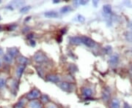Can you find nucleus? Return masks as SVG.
I'll use <instances>...</instances> for the list:
<instances>
[{"instance_id":"nucleus-1","label":"nucleus","mask_w":132,"mask_h":108,"mask_svg":"<svg viewBox=\"0 0 132 108\" xmlns=\"http://www.w3.org/2000/svg\"><path fill=\"white\" fill-rule=\"evenodd\" d=\"M81 43H83L87 47L92 48V47H95V42L94 40L88 37L82 36V37H81Z\"/></svg>"},{"instance_id":"nucleus-2","label":"nucleus","mask_w":132,"mask_h":108,"mask_svg":"<svg viewBox=\"0 0 132 108\" xmlns=\"http://www.w3.org/2000/svg\"><path fill=\"white\" fill-rule=\"evenodd\" d=\"M40 96V91L36 89H32L30 92H29L28 94L27 95V98L29 100H35V99H38V97Z\"/></svg>"},{"instance_id":"nucleus-3","label":"nucleus","mask_w":132,"mask_h":108,"mask_svg":"<svg viewBox=\"0 0 132 108\" xmlns=\"http://www.w3.org/2000/svg\"><path fill=\"white\" fill-rule=\"evenodd\" d=\"M57 85L63 91H71V90L73 89V85L70 83H68V82H60L57 83Z\"/></svg>"},{"instance_id":"nucleus-4","label":"nucleus","mask_w":132,"mask_h":108,"mask_svg":"<svg viewBox=\"0 0 132 108\" xmlns=\"http://www.w3.org/2000/svg\"><path fill=\"white\" fill-rule=\"evenodd\" d=\"M46 80L48 81V82H52V83H58L60 81V77L57 75H48L46 77Z\"/></svg>"},{"instance_id":"nucleus-5","label":"nucleus","mask_w":132,"mask_h":108,"mask_svg":"<svg viewBox=\"0 0 132 108\" xmlns=\"http://www.w3.org/2000/svg\"><path fill=\"white\" fill-rule=\"evenodd\" d=\"M46 56L43 53H42L41 52H38L34 56L35 61H36V62H38V63H41V62H43L44 61H46Z\"/></svg>"},{"instance_id":"nucleus-6","label":"nucleus","mask_w":132,"mask_h":108,"mask_svg":"<svg viewBox=\"0 0 132 108\" xmlns=\"http://www.w3.org/2000/svg\"><path fill=\"white\" fill-rule=\"evenodd\" d=\"M28 106L29 108H42V104H41V102L35 99V100L29 101Z\"/></svg>"},{"instance_id":"nucleus-7","label":"nucleus","mask_w":132,"mask_h":108,"mask_svg":"<svg viewBox=\"0 0 132 108\" xmlns=\"http://www.w3.org/2000/svg\"><path fill=\"white\" fill-rule=\"evenodd\" d=\"M81 94H82V96H84L86 99V98H90L92 96L93 92H92V90L90 89V88L85 87V88L81 89Z\"/></svg>"},{"instance_id":"nucleus-8","label":"nucleus","mask_w":132,"mask_h":108,"mask_svg":"<svg viewBox=\"0 0 132 108\" xmlns=\"http://www.w3.org/2000/svg\"><path fill=\"white\" fill-rule=\"evenodd\" d=\"M118 61H119V56L118 55H113L110 57V59H109V63L112 66H116L118 64Z\"/></svg>"},{"instance_id":"nucleus-9","label":"nucleus","mask_w":132,"mask_h":108,"mask_svg":"<svg viewBox=\"0 0 132 108\" xmlns=\"http://www.w3.org/2000/svg\"><path fill=\"white\" fill-rule=\"evenodd\" d=\"M44 15L46 17V18H56L59 16V15L57 13L54 12V11H49V12H46L44 13Z\"/></svg>"},{"instance_id":"nucleus-10","label":"nucleus","mask_w":132,"mask_h":108,"mask_svg":"<svg viewBox=\"0 0 132 108\" xmlns=\"http://www.w3.org/2000/svg\"><path fill=\"white\" fill-rule=\"evenodd\" d=\"M110 108H120V103L118 99H113L110 102Z\"/></svg>"},{"instance_id":"nucleus-11","label":"nucleus","mask_w":132,"mask_h":108,"mask_svg":"<svg viewBox=\"0 0 132 108\" xmlns=\"http://www.w3.org/2000/svg\"><path fill=\"white\" fill-rule=\"evenodd\" d=\"M24 70H25V65H20V66H18V68L16 70V75L18 76V77H21Z\"/></svg>"},{"instance_id":"nucleus-12","label":"nucleus","mask_w":132,"mask_h":108,"mask_svg":"<svg viewBox=\"0 0 132 108\" xmlns=\"http://www.w3.org/2000/svg\"><path fill=\"white\" fill-rule=\"evenodd\" d=\"M70 40L72 44L74 45H79L81 43V37H71Z\"/></svg>"},{"instance_id":"nucleus-13","label":"nucleus","mask_w":132,"mask_h":108,"mask_svg":"<svg viewBox=\"0 0 132 108\" xmlns=\"http://www.w3.org/2000/svg\"><path fill=\"white\" fill-rule=\"evenodd\" d=\"M17 61H18V62H19L21 65H25V64L27 63L28 60H27V58H25V57L19 56L17 58Z\"/></svg>"},{"instance_id":"nucleus-14","label":"nucleus","mask_w":132,"mask_h":108,"mask_svg":"<svg viewBox=\"0 0 132 108\" xmlns=\"http://www.w3.org/2000/svg\"><path fill=\"white\" fill-rule=\"evenodd\" d=\"M7 51L10 55H11L12 56H15L17 53H18V49L16 47H11V48H8L7 49Z\"/></svg>"},{"instance_id":"nucleus-15","label":"nucleus","mask_w":132,"mask_h":108,"mask_svg":"<svg viewBox=\"0 0 132 108\" xmlns=\"http://www.w3.org/2000/svg\"><path fill=\"white\" fill-rule=\"evenodd\" d=\"M103 10L106 14H110L112 13V7L110 5H106L103 7Z\"/></svg>"},{"instance_id":"nucleus-16","label":"nucleus","mask_w":132,"mask_h":108,"mask_svg":"<svg viewBox=\"0 0 132 108\" xmlns=\"http://www.w3.org/2000/svg\"><path fill=\"white\" fill-rule=\"evenodd\" d=\"M72 10V8L70 6H65V7H62L61 9H60V12L62 13H69Z\"/></svg>"},{"instance_id":"nucleus-17","label":"nucleus","mask_w":132,"mask_h":108,"mask_svg":"<svg viewBox=\"0 0 132 108\" xmlns=\"http://www.w3.org/2000/svg\"><path fill=\"white\" fill-rule=\"evenodd\" d=\"M4 60L7 63H10L12 61V60H13V56L11 55H10L9 53H6L4 56Z\"/></svg>"},{"instance_id":"nucleus-18","label":"nucleus","mask_w":132,"mask_h":108,"mask_svg":"<svg viewBox=\"0 0 132 108\" xmlns=\"http://www.w3.org/2000/svg\"><path fill=\"white\" fill-rule=\"evenodd\" d=\"M109 91H104V92H103V94H102V98L104 99V101H108L109 99Z\"/></svg>"},{"instance_id":"nucleus-19","label":"nucleus","mask_w":132,"mask_h":108,"mask_svg":"<svg viewBox=\"0 0 132 108\" xmlns=\"http://www.w3.org/2000/svg\"><path fill=\"white\" fill-rule=\"evenodd\" d=\"M24 106V101H22V100H21V101H19L17 103L15 104V105L14 108H23Z\"/></svg>"},{"instance_id":"nucleus-20","label":"nucleus","mask_w":132,"mask_h":108,"mask_svg":"<svg viewBox=\"0 0 132 108\" xmlns=\"http://www.w3.org/2000/svg\"><path fill=\"white\" fill-rule=\"evenodd\" d=\"M48 97L47 95H42L41 96V102L43 103H47L48 102Z\"/></svg>"},{"instance_id":"nucleus-21","label":"nucleus","mask_w":132,"mask_h":108,"mask_svg":"<svg viewBox=\"0 0 132 108\" xmlns=\"http://www.w3.org/2000/svg\"><path fill=\"white\" fill-rule=\"evenodd\" d=\"M31 9V7L30 6H26V7H23L22 8H21L20 9V12L21 13H26V12H27L28 10Z\"/></svg>"},{"instance_id":"nucleus-22","label":"nucleus","mask_w":132,"mask_h":108,"mask_svg":"<svg viewBox=\"0 0 132 108\" xmlns=\"http://www.w3.org/2000/svg\"><path fill=\"white\" fill-rule=\"evenodd\" d=\"M16 27H17V25H16V24H12V25H10L9 26H8V31H13Z\"/></svg>"},{"instance_id":"nucleus-23","label":"nucleus","mask_w":132,"mask_h":108,"mask_svg":"<svg viewBox=\"0 0 132 108\" xmlns=\"http://www.w3.org/2000/svg\"><path fill=\"white\" fill-rule=\"evenodd\" d=\"M78 18L77 20H78V21H79V22H84V21H85V18H84V17H83L82 15H77V18Z\"/></svg>"},{"instance_id":"nucleus-24","label":"nucleus","mask_w":132,"mask_h":108,"mask_svg":"<svg viewBox=\"0 0 132 108\" xmlns=\"http://www.w3.org/2000/svg\"><path fill=\"white\" fill-rule=\"evenodd\" d=\"M5 85V80H4L3 78L0 77V89L3 88Z\"/></svg>"},{"instance_id":"nucleus-25","label":"nucleus","mask_w":132,"mask_h":108,"mask_svg":"<svg viewBox=\"0 0 132 108\" xmlns=\"http://www.w3.org/2000/svg\"><path fill=\"white\" fill-rule=\"evenodd\" d=\"M46 108H57V107H56V105H55V104H49Z\"/></svg>"},{"instance_id":"nucleus-26","label":"nucleus","mask_w":132,"mask_h":108,"mask_svg":"<svg viewBox=\"0 0 132 108\" xmlns=\"http://www.w3.org/2000/svg\"><path fill=\"white\" fill-rule=\"evenodd\" d=\"M29 44H30V45H31L32 47H34V46H35V41H33V40H30V42H29Z\"/></svg>"},{"instance_id":"nucleus-27","label":"nucleus","mask_w":132,"mask_h":108,"mask_svg":"<svg viewBox=\"0 0 132 108\" xmlns=\"http://www.w3.org/2000/svg\"><path fill=\"white\" fill-rule=\"evenodd\" d=\"M123 108H131V107L129 106V104H128L127 102H124V106H123Z\"/></svg>"},{"instance_id":"nucleus-28","label":"nucleus","mask_w":132,"mask_h":108,"mask_svg":"<svg viewBox=\"0 0 132 108\" xmlns=\"http://www.w3.org/2000/svg\"><path fill=\"white\" fill-rule=\"evenodd\" d=\"M79 3L80 5H85L87 3V1H80V2H79Z\"/></svg>"},{"instance_id":"nucleus-29","label":"nucleus","mask_w":132,"mask_h":108,"mask_svg":"<svg viewBox=\"0 0 132 108\" xmlns=\"http://www.w3.org/2000/svg\"><path fill=\"white\" fill-rule=\"evenodd\" d=\"M105 50H106V53H109V51H111V47H106L105 48Z\"/></svg>"},{"instance_id":"nucleus-30","label":"nucleus","mask_w":132,"mask_h":108,"mask_svg":"<svg viewBox=\"0 0 132 108\" xmlns=\"http://www.w3.org/2000/svg\"><path fill=\"white\" fill-rule=\"evenodd\" d=\"M32 35H33V34H29L28 36H27V38H28V39H32V38L33 37Z\"/></svg>"},{"instance_id":"nucleus-31","label":"nucleus","mask_w":132,"mask_h":108,"mask_svg":"<svg viewBox=\"0 0 132 108\" xmlns=\"http://www.w3.org/2000/svg\"><path fill=\"white\" fill-rule=\"evenodd\" d=\"M3 54V50L0 47V56H2Z\"/></svg>"},{"instance_id":"nucleus-32","label":"nucleus","mask_w":132,"mask_h":108,"mask_svg":"<svg viewBox=\"0 0 132 108\" xmlns=\"http://www.w3.org/2000/svg\"><path fill=\"white\" fill-rule=\"evenodd\" d=\"M93 3H94L95 7H96V5H97V3H98V2H93Z\"/></svg>"},{"instance_id":"nucleus-33","label":"nucleus","mask_w":132,"mask_h":108,"mask_svg":"<svg viewBox=\"0 0 132 108\" xmlns=\"http://www.w3.org/2000/svg\"><path fill=\"white\" fill-rule=\"evenodd\" d=\"M60 2V1H54V3H59Z\"/></svg>"},{"instance_id":"nucleus-34","label":"nucleus","mask_w":132,"mask_h":108,"mask_svg":"<svg viewBox=\"0 0 132 108\" xmlns=\"http://www.w3.org/2000/svg\"><path fill=\"white\" fill-rule=\"evenodd\" d=\"M1 65H2V62H1V61H0V66H1Z\"/></svg>"},{"instance_id":"nucleus-35","label":"nucleus","mask_w":132,"mask_h":108,"mask_svg":"<svg viewBox=\"0 0 132 108\" xmlns=\"http://www.w3.org/2000/svg\"><path fill=\"white\" fill-rule=\"evenodd\" d=\"M0 19H1V17H0Z\"/></svg>"},{"instance_id":"nucleus-36","label":"nucleus","mask_w":132,"mask_h":108,"mask_svg":"<svg viewBox=\"0 0 132 108\" xmlns=\"http://www.w3.org/2000/svg\"><path fill=\"white\" fill-rule=\"evenodd\" d=\"M0 28H1V27H0Z\"/></svg>"},{"instance_id":"nucleus-37","label":"nucleus","mask_w":132,"mask_h":108,"mask_svg":"<svg viewBox=\"0 0 132 108\" xmlns=\"http://www.w3.org/2000/svg\"></svg>"}]
</instances>
